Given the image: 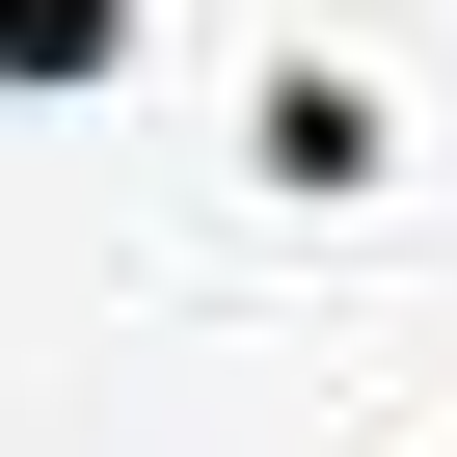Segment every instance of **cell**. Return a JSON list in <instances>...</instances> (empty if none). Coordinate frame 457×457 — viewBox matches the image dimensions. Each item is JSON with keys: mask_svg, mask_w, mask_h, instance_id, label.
Listing matches in <instances>:
<instances>
[{"mask_svg": "<svg viewBox=\"0 0 457 457\" xmlns=\"http://www.w3.org/2000/svg\"><path fill=\"white\" fill-rule=\"evenodd\" d=\"M377 162H403V135H377V81H350V54H296V81H270V188H377Z\"/></svg>", "mask_w": 457, "mask_h": 457, "instance_id": "6da1fadb", "label": "cell"}, {"mask_svg": "<svg viewBox=\"0 0 457 457\" xmlns=\"http://www.w3.org/2000/svg\"><path fill=\"white\" fill-rule=\"evenodd\" d=\"M81 81H135V0H0V108H81Z\"/></svg>", "mask_w": 457, "mask_h": 457, "instance_id": "7a4b0ae2", "label": "cell"}]
</instances>
